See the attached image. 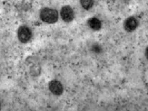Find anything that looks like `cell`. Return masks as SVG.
<instances>
[{
	"label": "cell",
	"mask_w": 148,
	"mask_h": 111,
	"mask_svg": "<svg viewBox=\"0 0 148 111\" xmlns=\"http://www.w3.org/2000/svg\"><path fill=\"white\" fill-rule=\"evenodd\" d=\"M48 88H49V90L52 92L54 95H56V96H60L63 91H64V88H63V85L60 81H51L49 82V85H48Z\"/></svg>",
	"instance_id": "obj_4"
},
{
	"label": "cell",
	"mask_w": 148,
	"mask_h": 111,
	"mask_svg": "<svg viewBox=\"0 0 148 111\" xmlns=\"http://www.w3.org/2000/svg\"><path fill=\"white\" fill-rule=\"evenodd\" d=\"M17 37H18V40L21 43H25L29 42L30 39L32 38V32L27 26L22 25V26H20L17 30Z\"/></svg>",
	"instance_id": "obj_2"
},
{
	"label": "cell",
	"mask_w": 148,
	"mask_h": 111,
	"mask_svg": "<svg viewBox=\"0 0 148 111\" xmlns=\"http://www.w3.org/2000/svg\"><path fill=\"white\" fill-rule=\"evenodd\" d=\"M60 15H61V18L66 23L73 21L75 18V12L72 9L71 6H69V5L63 6L61 8Z\"/></svg>",
	"instance_id": "obj_3"
},
{
	"label": "cell",
	"mask_w": 148,
	"mask_h": 111,
	"mask_svg": "<svg viewBox=\"0 0 148 111\" xmlns=\"http://www.w3.org/2000/svg\"><path fill=\"white\" fill-rule=\"evenodd\" d=\"M40 18L45 23L54 24L58 20V13L56 9L53 8H43L40 11Z\"/></svg>",
	"instance_id": "obj_1"
},
{
	"label": "cell",
	"mask_w": 148,
	"mask_h": 111,
	"mask_svg": "<svg viewBox=\"0 0 148 111\" xmlns=\"http://www.w3.org/2000/svg\"><path fill=\"white\" fill-rule=\"evenodd\" d=\"M137 26H138V21H137V19L134 16L128 17L125 21V24H124L125 30L128 32H134L137 28Z\"/></svg>",
	"instance_id": "obj_5"
},
{
	"label": "cell",
	"mask_w": 148,
	"mask_h": 111,
	"mask_svg": "<svg viewBox=\"0 0 148 111\" xmlns=\"http://www.w3.org/2000/svg\"><path fill=\"white\" fill-rule=\"evenodd\" d=\"M82 7L86 10H89L94 5V0H80Z\"/></svg>",
	"instance_id": "obj_7"
},
{
	"label": "cell",
	"mask_w": 148,
	"mask_h": 111,
	"mask_svg": "<svg viewBox=\"0 0 148 111\" xmlns=\"http://www.w3.org/2000/svg\"><path fill=\"white\" fill-rule=\"evenodd\" d=\"M145 57H146V59L148 60V47H147L146 50H145Z\"/></svg>",
	"instance_id": "obj_8"
},
{
	"label": "cell",
	"mask_w": 148,
	"mask_h": 111,
	"mask_svg": "<svg viewBox=\"0 0 148 111\" xmlns=\"http://www.w3.org/2000/svg\"><path fill=\"white\" fill-rule=\"evenodd\" d=\"M87 24H88V26L91 28L92 30H94V31H98L102 27L101 21L99 20L98 18H96V17L90 18L89 20L87 21Z\"/></svg>",
	"instance_id": "obj_6"
}]
</instances>
